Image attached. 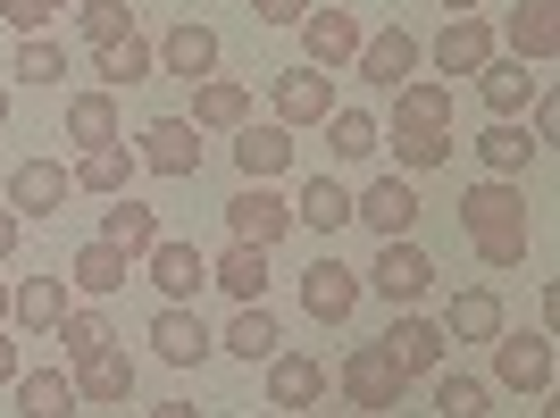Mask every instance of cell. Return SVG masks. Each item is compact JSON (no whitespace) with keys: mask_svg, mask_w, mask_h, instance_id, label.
<instances>
[{"mask_svg":"<svg viewBox=\"0 0 560 418\" xmlns=\"http://www.w3.org/2000/svg\"><path fill=\"white\" fill-rule=\"evenodd\" d=\"M351 218H360L376 243H401V234L419 227V185H410V176H376L369 193H351Z\"/></svg>","mask_w":560,"mask_h":418,"instance_id":"9","label":"cell"},{"mask_svg":"<svg viewBox=\"0 0 560 418\" xmlns=\"http://www.w3.org/2000/svg\"><path fill=\"white\" fill-rule=\"evenodd\" d=\"M135 167H142V160H135V142H109V151H84L68 176H75V193H101V201H117V193L135 185Z\"/></svg>","mask_w":560,"mask_h":418,"instance_id":"31","label":"cell"},{"mask_svg":"<svg viewBox=\"0 0 560 418\" xmlns=\"http://www.w3.org/2000/svg\"><path fill=\"white\" fill-rule=\"evenodd\" d=\"M9 293H18V285H9V277H0V326H9Z\"/></svg>","mask_w":560,"mask_h":418,"instance_id":"50","label":"cell"},{"mask_svg":"<svg viewBox=\"0 0 560 418\" xmlns=\"http://www.w3.org/2000/svg\"><path fill=\"white\" fill-rule=\"evenodd\" d=\"M468 151H477V167H486V176H511V185H518V176H527V167L544 160V142L527 135L518 117H493V126H486L477 142H468Z\"/></svg>","mask_w":560,"mask_h":418,"instance_id":"20","label":"cell"},{"mask_svg":"<svg viewBox=\"0 0 560 418\" xmlns=\"http://www.w3.org/2000/svg\"><path fill=\"white\" fill-rule=\"evenodd\" d=\"M268 101H277V126H327V117L343 109L327 68H277L268 76Z\"/></svg>","mask_w":560,"mask_h":418,"instance_id":"6","label":"cell"},{"mask_svg":"<svg viewBox=\"0 0 560 418\" xmlns=\"http://www.w3.org/2000/svg\"><path fill=\"white\" fill-rule=\"evenodd\" d=\"M234 167H243V185H277L284 167H293V126H277V117L252 126V117H243V126H234Z\"/></svg>","mask_w":560,"mask_h":418,"instance_id":"16","label":"cell"},{"mask_svg":"<svg viewBox=\"0 0 560 418\" xmlns=\"http://www.w3.org/2000/svg\"><path fill=\"white\" fill-rule=\"evenodd\" d=\"M427 59V43L410 34V25H376V34H360V59H351V76L360 84H376V93H394V84H410Z\"/></svg>","mask_w":560,"mask_h":418,"instance_id":"3","label":"cell"},{"mask_svg":"<svg viewBox=\"0 0 560 418\" xmlns=\"http://www.w3.org/2000/svg\"><path fill=\"white\" fill-rule=\"evenodd\" d=\"M394 126H401V135L452 126V84H444V76H410V84H394Z\"/></svg>","mask_w":560,"mask_h":418,"instance_id":"26","label":"cell"},{"mask_svg":"<svg viewBox=\"0 0 560 418\" xmlns=\"http://www.w3.org/2000/svg\"><path fill=\"white\" fill-rule=\"evenodd\" d=\"M427 59H435V76H477L493 59V25L486 18H452L435 43H427Z\"/></svg>","mask_w":560,"mask_h":418,"instance_id":"24","label":"cell"},{"mask_svg":"<svg viewBox=\"0 0 560 418\" xmlns=\"http://www.w3.org/2000/svg\"><path fill=\"white\" fill-rule=\"evenodd\" d=\"M75 376L68 369H18V418H75Z\"/></svg>","mask_w":560,"mask_h":418,"instance_id":"29","label":"cell"},{"mask_svg":"<svg viewBox=\"0 0 560 418\" xmlns=\"http://www.w3.org/2000/svg\"><path fill=\"white\" fill-rule=\"evenodd\" d=\"M50 18H59V9H50V0H0V25H9V34H50Z\"/></svg>","mask_w":560,"mask_h":418,"instance_id":"43","label":"cell"},{"mask_svg":"<svg viewBox=\"0 0 560 418\" xmlns=\"http://www.w3.org/2000/svg\"><path fill=\"white\" fill-rule=\"evenodd\" d=\"M552 369H560V360H552V335H544V326H536V335H511V326L493 335V385L544 402V394H552Z\"/></svg>","mask_w":560,"mask_h":418,"instance_id":"4","label":"cell"},{"mask_svg":"<svg viewBox=\"0 0 560 418\" xmlns=\"http://www.w3.org/2000/svg\"><path fill=\"white\" fill-rule=\"evenodd\" d=\"M376 344H385V360H394V369L410 376V385H419V376H435V369H444V351H452V344H444V326H435V318H419V310H401V318L385 326Z\"/></svg>","mask_w":560,"mask_h":418,"instance_id":"10","label":"cell"},{"mask_svg":"<svg viewBox=\"0 0 560 418\" xmlns=\"http://www.w3.org/2000/svg\"><path fill=\"white\" fill-rule=\"evenodd\" d=\"M218 351H234V360H268V351H284V335H277V318H268V302H243L226 318V335H218Z\"/></svg>","mask_w":560,"mask_h":418,"instance_id":"32","label":"cell"},{"mask_svg":"<svg viewBox=\"0 0 560 418\" xmlns=\"http://www.w3.org/2000/svg\"><path fill=\"white\" fill-rule=\"evenodd\" d=\"M460 234L477 243L486 268H527V193L511 176H477L460 193Z\"/></svg>","mask_w":560,"mask_h":418,"instance_id":"1","label":"cell"},{"mask_svg":"<svg viewBox=\"0 0 560 418\" xmlns=\"http://www.w3.org/2000/svg\"><path fill=\"white\" fill-rule=\"evenodd\" d=\"M75 402H93V410L135 402V351L109 344V351H93V360H75Z\"/></svg>","mask_w":560,"mask_h":418,"instance_id":"21","label":"cell"},{"mask_svg":"<svg viewBox=\"0 0 560 418\" xmlns=\"http://www.w3.org/2000/svg\"><path fill=\"white\" fill-rule=\"evenodd\" d=\"M511 59H527V68L560 59V0H518L511 9Z\"/></svg>","mask_w":560,"mask_h":418,"instance_id":"23","label":"cell"},{"mask_svg":"<svg viewBox=\"0 0 560 418\" xmlns=\"http://www.w3.org/2000/svg\"><path fill=\"white\" fill-rule=\"evenodd\" d=\"M477 84V101H486L493 117H518V109H536V93H544V76L527 68V59H511V50H493L486 68L468 76Z\"/></svg>","mask_w":560,"mask_h":418,"instance_id":"14","label":"cell"},{"mask_svg":"<svg viewBox=\"0 0 560 418\" xmlns=\"http://www.w3.org/2000/svg\"><path fill=\"white\" fill-rule=\"evenodd\" d=\"M343 394H351V410L394 418V410H401V394H410V376L385 360V344H351V351H343Z\"/></svg>","mask_w":560,"mask_h":418,"instance_id":"2","label":"cell"},{"mask_svg":"<svg viewBox=\"0 0 560 418\" xmlns=\"http://www.w3.org/2000/svg\"><path fill=\"white\" fill-rule=\"evenodd\" d=\"M435 9H452V18H477V9H486V0H435Z\"/></svg>","mask_w":560,"mask_h":418,"instance_id":"49","label":"cell"},{"mask_svg":"<svg viewBox=\"0 0 560 418\" xmlns=\"http://www.w3.org/2000/svg\"><path fill=\"white\" fill-rule=\"evenodd\" d=\"M360 285H369V293H385L394 310H410V302L427 293V285H435V259H427L419 243L401 234V243H376V259L360 268Z\"/></svg>","mask_w":560,"mask_h":418,"instance_id":"5","label":"cell"},{"mask_svg":"<svg viewBox=\"0 0 560 418\" xmlns=\"http://www.w3.org/2000/svg\"><path fill=\"white\" fill-rule=\"evenodd\" d=\"M18 234H25V218H18V209H9V201H0V259L18 252Z\"/></svg>","mask_w":560,"mask_h":418,"instance_id":"46","label":"cell"},{"mask_svg":"<svg viewBox=\"0 0 560 418\" xmlns=\"http://www.w3.org/2000/svg\"><path fill=\"white\" fill-rule=\"evenodd\" d=\"M135 160L151 167V176H176V185H185V176H201V126H192V117H151L135 135Z\"/></svg>","mask_w":560,"mask_h":418,"instance_id":"7","label":"cell"},{"mask_svg":"<svg viewBox=\"0 0 560 418\" xmlns=\"http://www.w3.org/2000/svg\"><path fill=\"white\" fill-rule=\"evenodd\" d=\"M50 335H59V351H68V360H93V351H109V344H117L101 310H68V318L50 326Z\"/></svg>","mask_w":560,"mask_h":418,"instance_id":"42","label":"cell"},{"mask_svg":"<svg viewBox=\"0 0 560 418\" xmlns=\"http://www.w3.org/2000/svg\"><path fill=\"white\" fill-rule=\"evenodd\" d=\"M536 142H560V93H536V126H527Z\"/></svg>","mask_w":560,"mask_h":418,"instance_id":"45","label":"cell"},{"mask_svg":"<svg viewBox=\"0 0 560 418\" xmlns=\"http://www.w3.org/2000/svg\"><path fill=\"white\" fill-rule=\"evenodd\" d=\"M218 25H201V18H185V25H167L160 34V76H185V84H210L218 76Z\"/></svg>","mask_w":560,"mask_h":418,"instance_id":"17","label":"cell"},{"mask_svg":"<svg viewBox=\"0 0 560 418\" xmlns=\"http://www.w3.org/2000/svg\"><path fill=\"white\" fill-rule=\"evenodd\" d=\"M142 277L160 285V302H192V293L210 285V259L192 252V243H176V234H160V243L142 252Z\"/></svg>","mask_w":560,"mask_h":418,"instance_id":"19","label":"cell"},{"mask_svg":"<svg viewBox=\"0 0 560 418\" xmlns=\"http://www.w3.org/2000/svg\"><path fill=\"white\" fill-rule=\"evenodd\" d=\"M360 34H369V25L351 18V9H310L302 18V68H351V59H360Z\"/></svg>","mask_w":560,"mask_h":418,"instance_id":"11","label":"cell"},{"mask_svg":"<svg viewBox=\"0 0 560 418\" xmlns=\"http://www.w3.org/2000/svg\"><path fill=\"white\" fill-rule=\"evenodd\" d=\"M226 234L234 243H259V252H277L284 234H293V201H284L277 185H243L226 201Z\"/></svg>","mask_w":560,"mask_h":418,"instance_id":"8","label":"cell"},{"mask_svg":"<svg viewBox=\"0 0 560 418\" xmlns=\"http://www.w3.org/2000/svg\"><path fill=\"white\" fill-rule=\"evenodd\" d=\"M50 9H75V0H50Z\"/></svg>","mask_w":560,"mask_h":418,"instance_id":"52","label":"cell"},{"mask_svg":"<svg viewBox=\"0 0 560 418\" xmlns=\"http://www.w3.org/2000/svg\"><path fill=\"white\" fill-rule=\"evenodd\" d=\"M302 310H310L318 326H343L351 310H360V268H343L335 252L310 259V268H302Z\"/></svg>","mask_w":560,"mask_h":418,"instance_id":"13","label":"cell"},{"mask_svg":"<svg viewBox=\"0 0 560 418\" xmlns=\"http://www.w3.org/2000/svg\"><path fill=\"white\" fill-rule=\"evenodd\" d=\"M126 277H135V259L117 252V243H101V234L68 259V285H84V293H126Z\"/></svg>","mask_w":560,"mask_h":418,"instance_id":"35","label":"cell"},{"mask_svg":"<svg viewBox=\"0 0 560 418\" xmlns=\"http://www.w3.org/2000/svg\"><path fill=\"white\" fill-rule=\"evenodd\" d=\"M460 142H452V126H427V135H401L394 126V176H427V167H444Z\"/></svg>","mask_w":560,"mask_h":418,"instance_id":"40","label":"cell"},{"mask_svg":"<svg viewBox=\"0 0 560 418\" xmlns=\"http://www.w3.org/2000/svg\"><path fill=\"white\" fill-rule=\"evenodd\" d=\"M68 18H75V34H84L93 50H109V43L135 34V0H75Z\"/></svg>","mask_w":560,"mask_h":418,"instance_id":"38","label":"cell"},{"mask_svg":"<svg viewBox=\"0 0 560 418\" xmlns=\"http://www.w3.org/2000/svg\"><path fill=\"white\" fill-rule=\"evenodd\" d=\"M101 243H117L126 259H142L151 243H160V209H151V201H135V193H117V201L101 209Z\"/></svg>","mask_w":560,"mask_h":418,"instance_id":"28","label":"cell"},{"mask_svg":"<svg viewBox=\"0 0 560 418\" xmlns=\"http://www.w3.org/2000/svg\"><path fill=\"white\" fill-rule=\"evenodd\" d=\"M259 369H268V402L277 410H318L327 402V360H310V351H268Z\"/></svg>","mask_w":560,"mask_h":418,"instance_id":"18","label":"cell"},{"mask_svg":"<svg viewBox=\"0 0 560 418\" xmlns=\"http://www.w3.org/2000/svg\"><path fill=\"white\" fill-rule=\"evenodd\" d=\"M210 285L226 293L234 310H243V302H268V252H259V243H226V252L210 259Z\"/></svg>","mask_w":560,"mask_h":418,"instance_id":"25","label":"cell"},{"mask_svg":"<svg viewBox=\"0 0 560 418\" xmlns=\"http://www.w3.org/2000/svg\"><path fill=\"white\" fill-rule=\"evenodd\" d=\"M9 76H18V84H59V76H68V50L50 43V34H25V43L9 50Z\"/></svg>","mask_w":560,"mask_h":418,"instance_id":"41","label":"cell"},{"mask_svg":"<svg viewBox=\"0 0 560 418\" xmlns=\"http://www.w3.org/2000/svg\"><path fill=\"white\" fill-rule=\"evenodd\" d=\"M68 142H75V151H109V142H126V135H117V101L101 93V84L68 101Z\"/></svg>","mask_w":560,"mask_h":418,"instance_id":"33","label":"cell"},{"mask_svg":"<svg viewBox=\"0 0 560 418\" xmlns=\"http://www.w3.org/2000/svg\"><path fill=\"white\" fill-rule=\"evenodd\" d=\"M0 126H9V84H0Z\"/></svg>","mask_w":560,"mask_h":418,"instance_id":"51","label":"cell"},{"mask_svg":"<svg viewBox=\"0 0 560 418\" xmlns=\"http://www.w3.org/2000/svg\"><path fill=\"white\" fill-rule=\"evenodd\" d=\"M293 227H318V234L351 227V193L335 185V176H310V185L293 193Z\"/></svg>","mask_w":560,"mask_h":418,"instance_id":"37","label":"cell"},{"mask_svg":"<svg viewBox=\"0 0 560 418\" xmlns=\"http://www.w3.org/2000/svg\"><path fill=\"white\" fill-rule=\"evenodd\" d=\"M243 117H252V93H243L234 76H210V84L192 93V126H201V135H234Z\"/></svg>","mask_w":560,"mask_h":418,"instance_id":"34","label":"cell"},{"mask_svg":"<svg viewBox=\"0 0 560 418\" xmlns=\"http://www.w3.org/2000/svg\"><path fill=\"white\" fill-rule=\"evenodd\" d=\"M427 385H435V418H493V385H486V376H468V369H435Z\"/></svg>","mask_w":560,"mask_h":418,"instance_id":"36","label":"cell"},{"mask_svg":"<svg viewBox=\"0 0 560 418\" xmlns=\"http://www.w3.org/2000/svg\"><path fill=\"white\" fill-rule=\"evenodd\" d=\"M310 9H318V0H252V18H259V25H302Z\"/></svg>","mask_w":560,"mask_h":418,"instance_id":"44","label":"cell"},{"mask_svg":"<svg viewBox=\"0 0 560 418\" xmlns=\"http://www.w3.org/2000/svg\"><path fill=\"white\" fill-rule=\"evenodd\" d=\"M18 369H25V360H18V344L0 335V385H18Z\"/></svg>","mask_w":560,"mask_h":418,"instance_id":"47","label":"cell"},{"mask_svg":"<svg viewBox=\"0 0 560 418\" xmlns=\"http://www.w3.org/2000/svg\"><path fill=\"white\" fill-rule=\"evenodd\" d=\"M151 351H160L167 369H201V360L218 351V335L201 326V310H192V302H167L160 318H151Z\"/></svg>","mask_w":560,"mask_h":418,"instance_id":"15","label":"cell"},{"mask_svg":"<svg viewBox=\"0 0 560 418\" xmlns=\"http://www.w3.org/2000/svg\"><path fill=\"white\" fill-rule=\"evenodd\" d=\"M327 151L335 160H376V151H385V126H376L369 109H335L327 117Z\"/></svg>","mask_w":560,"mask_h":418,"instance_id":"39","label":"cell"},{"mask_svg":"<svg viewBox=\"0 0 560 418\" xmlns=\"http://www.w3.org/2000/svg\"><path fill=\"white\" fill-rule=\"evenodd\" d=\"M435 326H444V344H493L502 335V293L493 285H460Z\"/></svg>","mask_w":560,"mask_h":418,"instance_id":"22","label":"cell"},{"mask_svg":"<svg viewBox=\"0 0 560 418\" xmlns=\"http://www.w3.org/2000/svg\"><path fill=\"white\" fill-rule=\"evenodd\" d=\"M68 201H75V176L59 160H18L9 167V209H18V218H59Z\"/></svg>","mask_w":560,"mask_h":418,"instance_id":"12","label":"cell"},{"mask_svg":"<svg viewBox=\"0 0 560 418\" xmlns=\"http://www.w3.org/2000/svg\"><path fill=\"white\" fill-rule=\"evenodd\" d=\"M93 76H101V93H126V84H151V76H160V43H142V34H126V43L93 50Z\"/></svg>","mask_w":560,"mask_h":418,"instance_id":"30","label":"cell"},{"mask_svg":"<svg viewBox=\"0 0 560 418\" xmlns=\"http://www.w3.org/2000/svg\"><path fill=\"white\" fill-rule=\"evenodd\" d=\"M151 418H201V410H192V402H160Z\"/></svg>","mask_w":560,"mask_h":418,"instance_id":"48","label":"cell"},{"mask_svg":"<svg viewBox=\"0 0 560 418\" xmlns=\"http://www.w3.org/2000/svg\"><path fill=\"white\" fill-rule=\"evenodd\" d=\"M68 310H75V302H68V277H59V268H50V277H25L18 293H9V318H18L25 335H50Z\"/></svg>","mask_w":560,"mask_h":418,"instance_id":"27","label":"cell"},{"mask_svg":"<svg viewBox=\"0 0 560 418\" xmlns=\"http://www.w3.org/2000/svg\"><path fill=\"white\" fill-rule=\"evenodd\" d=\"M351 418H369V410H351Z\"/></svg>","mask_w":560,"mask_h":418,"instance_id":"53","label":"cell"}]
</instances>
